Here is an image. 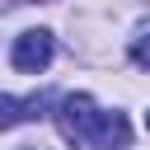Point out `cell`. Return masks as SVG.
<instances>
[{"mask_svg": "<svg viewBox=\"0 0 150 150\" xmlns=\"http://www.w3.org/2000/svg\"><path fill=\"white\" fill-rule=\"evenodd\" d=\"M145 131H150V112H145Z\"/></svg>", "mask_w": 150, "mask_h": 150, "instance_id": "6", "label": "cell"}, {"mask_svg": "<svg viewBox=\"0 0 150 150\" xmlns=\"http://www.w3.org/2000/svg\"><path fill=\"white\" fill-rule=\"evenodd\" d=\"M23 117H33V112H28V103H19V98H9V94H0V131H9V127H19Z\"/></svg>", "mask_w": 150, "mask_h": 150, "instance_id": "4", "label": "cell"}, {"mask_svg": "<svg viewBox=\"0 0 150 150\" xmlns=\"http://www.w3.org/2000/svg\"><path fill=\"white\" fill-rule=\"evenodd\" d=\"M98 108H94V98L89 94H66L61 98V108H56V127H61V136L70 141V145H84L89 136H94V127H98Z\"/></svg>", "mask_w": 150, "mask_h": 150, "instance_id": "1", "label": "cell"}, {"mask_svg": "<svg viewBox=\"0 0 150 150\" xmlns=\"http://www.w3.org/2000/svg\"><path fill=\"white\" fill-rule=\"evenodd\" d=\"M131 61H136V66H150V28H141V33L131 38Z\"/></svg>", "mask_w": 150, "mask_h": 150, "instance_id": "5", "label": "cell"}, {"mask_svg": "<svg viewBox=\"0 0 150 150\" xmlns=\"http://www.w3.org/2000/svg\"><path fill=\"white\" fill-rule=\"evenodd\" d=\"M52 52H56L52 33H47V28H28V33H19V38H14L9 61H14V70L38 75V70H47V66H52Z\"/></svg>", "mask_w": 150, "mask_h": 150, "instance_id": "2", "label": "cell"}, {"mask_svg": "<svg viewBox=\"0 0 150 150\" xmlns=\"http://www.w3.org/2000/svg\"><path fill=\"white\" fill-rule=\"evenodd\" d=\"M127 141H131V127H127L122 112H103L98 127H94V136H89L94 150H127Z\"/></svg>", "mask_w": 150, "mask_h": 150, "instance_id": "3", "label": "cell"}]
</instances>
